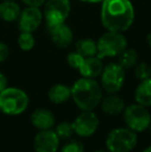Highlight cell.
Returning a JSON list of instances; mask_svg holds the SVG:
<instances>
[{
	"label": "cell",
	"mask_w": 151,
	"mask_h": 152,
	"mask_svg": "<svg viewBox=\"0 0 151 152\" xmlns=\"http://www.w3.org/2000/svg\"><path fill=\"white\" fill-rule=\"evenodd\" d=\"M136 19V10L131 0H103L101 22L106 31L124 33Z\"/></svg>",
	"instance_id": "cell-1"
},
{
	"label": "cell",
	"mask_w": 151,
	"mask_h": 152,
	"mask_svg": "<svg viewBox=\"0 0 151 152\" xmlns=\"http://www.w3.org/2000/svg\"><path fill=\"white\" fill-rule=\"evenodd\" d=\"M71 99L81 111H94L101 102L104 90L96 79L79 78L71 86Z\"/></svg>",
	"instance_id": "cell-2"
},
{
	"label": "cell",
	"mask_w": 151,
	"mask_h": 152,
	"mask_svg": "<svg viewBox=\"0 0 151 152\" xmlns=\"http://www.w3.org/2000/svg\"><path fill=\"white\" fill-rule=\"evenodd\" d=\"M29 96L23 89L7 86L0 92V112L6 116L22 115L29 107Z\"/></svg>",
	"instance_id": "cell-3"
},
{
	"label": "cell",
	"mask_w": 151,
	"mask_h": 152,
	"mask_svg": "<svg viewBox=\"0 0 151 152\" xmlns=\"http://www.w3.org/2000/svg\"><path fill=\"white\" fill-rule=\"evenodd\" d=\"M138 145V134L128 127H115L108 132L105 146L109 152H131Z\"/></svg>",
	"instance_id": "cell-4"
},
{
	"label": "cell",
	"mask_w": 151,
	"mask_h": 152,
	"mask_svg": "<svg viewBox=\"0 0 151 152\" xmlns=\"http://www.w3.org/2000/svg\"><path fill=\"white\" fill-rule=\"evenodd\" d=\"M97 54L99 59L118 57L128 47L127 38L120 32L106 31L96 40Z\"/></svg>",
	"instance_id": "cell-5"
},
{
	"label": "cell",
	"mask_w": 151,
	"mask_h": 152,
	"mask_svg": "<svg viewBox=\"0 0 151 152\" xmlns=\"http://www.w3.org/2000/svg\"><path fill=\"white\" fill-rule=\"evenodd\" d=\"M122 117L125 126L137 134L148 130L151 125V114L148 108L137 102L127 104Z\"/></svg>",
	"instance_id": "cell-6"
},
{
	"label": "cell",
	"mask_w": 151,
	"mask_h": 152,
	"mask_svg": "<svg viewBox=\"0 0 151 152\" xmlns=\"http://www.w3.org/2000/svg\"><path fill=\"white\" fill-rule=\"evenodd\" d=\"M126 78V70L118 62H110L104 66L99 76V84L106 93H118L122 89Z\"/></svg>",
	"instance_id": "cell-7"
},
{
	"label": "cell",
	"mask_w": 151,
	"mask_h": 152,
	"mask_svg": "<svg viewBox=\"0 0 151 152\" xmlns=\"http://www.w3.org/2000/svg\"><path fill=\"white\" fill-rule=\"evenodd\" d=\"M42 8L47 28L63 24L71 15V0H46Z\"/></svg>",
	"instance_id": "cell-8"
},
{
	"label": "cell",
	"mask_w": 151,
	"mask_h": 152,
	"mask_svg": "<svg viewBox=\"0 0 151 152\" xmlns=\"http://www.w3.org/2000/svg\"><path fill=\"white\" fill-rule=\"evenodd\" d=\"M98 116L94 111H81V113L71 121L74 134L80 138H90L99 127Z\"/></svg>",
	"instance_id": "cell-9"
},
{
	"label": "cell",
	"mask_w": 151,
	"mask_h": 152,
	"mask_svg": "<svg viewBox=\"0 0 151 152\" xmlns=\"http://www.w3.org/2000/svg\"><path fill=\"white\" fill-rule=\"evenodd\" d=\"M44 21V14L40 7L26 6L21 10L20 17L18 19V28L20 31L34 32L38 29Z\"/></svg>",
	"instance_id": "cell-10"
},
{
	"label": "cell",
	"mask_w": 151,
	"mask_h": 152,
	"mask_svg": "<svg viewBox=\"0 0 151 152\" xmlns=\"http://www.w3.org/2000/svg\"><path fill=\"white\" fill-rule=\"evenodd\" d=\"M60 142L53 128L38 130L33 139V149L35 152H58Z\"/></svg>",
	"instance_id": "cell-11"
},
{
	"label": "cell",
	"mask_w": 151,
	"mask_h": 152,
	"mask_svg": "<svg viewBox=\"0 0 151 152\" xmlns=\"http://www.w3.org/2000/svg\"><path fill=\"white\" fill-rule=\"evenodd\" d=\"M49 32L52 42L56 47L60 49H66L73 44L74 42V32L73 29L66 24H59L56 26L47 28Z\"/></svg>",
	"instance_id": "cell-12"
},
{
	"label": "cell",
	"mask_w": 151,
	"mask_h": 152,
	"mask_svg": "<svg viewBox=\"0 0 151 152\" xmlns=\"http://www.w3.org/2000/svg\"><path fill=\"white\" fill-rule=\"evenodd\" d=\"M125 107V100L118 93H108L107 95L103 96L99 104L101 110L108 116H118L122 114Z\"/></svg>",
	"instance_id": "cell-13"
},
{
	"label": "cell",
	"mask_w": 151,
	"mask_h": 152,
	"mask_svg": "<svg viewBox=\"0 0 151 152\" xmlns=\"http://www.w3.org/2000/svg\"><path fill=\"white\" fill-rule=\"evenodd\" d=\"M30 122L38 130L51 129L56 124V119L53 112L46 108L35 109L30 116Z\"/></svg>",
	"instance_id": "cell-14"
},
{
	"label": "cell",
	"mask_w": 151,
	"mask_h": 152,
	"mask_svg": "<svg viewBox=\"0 0 151 152\" xmlns=\"http://www.w3.org/2000/svg\"><path fill=\"white\" fill-rule=\"evenodd\" d=\"M104 66L105 65L103 63V60L99 59L97 56L86 57L83 61L82 65L78 69V72L83 78L96 79L99 78L104 69Z\"/></svg>",
	"instance_id": "cell-15"
},
{
	"label": "cell",
	"mask_w": 151,
	"mask_h": 152,
	"mask_svg": "<svg viewBox=\"0 0 151 152\" xmlns=\"http://www.w3.org/2000/svg\"><path fill=\"white\" fill-rule=\"evenodd\" d=\"M20 4L16 1H0V20L5 23L17 22L21 14Z\"/></svg>",
	"instance_id": "cell-16"
},
{
	"label": "cell",
	"mask_w": 151,
	"mask_h": 152,
	"mask_svg": "<svg viewBox=\"0 0 151 152\" xmlns=\"http://www.w3.org/2000/svg\"><path fill=\"white\" fill-rule=\"evenodd\" d=\"M48 98L52 104H64L71 98V87L66 84H62V83L53 85L48 91Z\"/></svg>",
	"instance_id": "cell-17"
},
{
	"label": "cell",
	"mask_w": 151,
	"mask_h": 152,
	"mask_svg": "<svg viewBox=\"0 0 151 152\" xmlns=\"http://www.w3.org/2000/svg\"><path fill=\"white\" fill-rule=\"evenodd\" d=\"M135 102L146 108L151 107V77L145 79L143 81H140L138 86L136 87L135 94Z\"/></svg>",
	"instance_id": "cell-18"
},
{
	"label": "cell",
	"mask_w": 151,
	"mask_h": 152,
	"mask_svg": "<svg viewBox=\"0 0 151 152\" xmlns=\"http://www.w3.org/2000/svg\"><path fill=\"white\" fill-rule=\"evenodd\" d=\"M75 51L81 54L83 57L96 56L97 54V45L96 40L92 38L85 37L77 40L75 44Z\"/></svg>",
	"instance_id": "cell-19"
},
{
	"label": "cell",
	"mask_w": 151,
	"mask_h": 152,
	"mask_svg": "<svg viewBox=\"0 0 151 152\" xmlns=\"http://www.w3.org/2000/svg\"><path fill=\"white\" fill-rule=\"evenodd\" d=\"M118 62L125 70L127 69H131L136 66V64L139 62V53L137 50L133 48H128L127 47L118 57Z\"/></svg>",
	"instance_id": "cell-20"
},
{
	"label": "cell",
	"mask_w": 151,
	"mask_h": 152,
	"mask_svg": "<svg viewBox=\"0 0 151 152\" xmlns=\"http://www.w3.org/2000/svg\"><path fill=\"white\" fill-rule=\"evenodd\" d=\"M18 46L23 52H29L35 47V37L32 32L20 31V34L17 38Z\"/></svg>",
	"instance_id": "cell-21"
},
{
	"label": "cell",
	"mask_w": 151,
	"mask_h": 152,
	"mask_svg": "<svg viewBox=\"0 0 151 152\" xmlns=\"http://www.w3.org/2000/svg\"><path fill=\"white\" fill-rule=\"evenodd\" d=\"M54 130L61 141L69 140V139H71V137L75 134H74L73 126H71V122H69L67 120H63V121L59 122L58 124H55Z\"/></svg>",
	"instance_id": "cell-22"
},
{
	"label": "cell",
	"mask_w": 151,
	"mask_h": 152,
	"mask_svg": "<svg viewBox=\"0 0 151 152\" xmlns=\"http://www.w3.org/2000/svg\"><path fill=\"white\" fill-rule=\"evenodd\" d=\"M133 75L139 81H143L151 77L150 65L146 62H138L133 67Z\"/></svg>",
	"instance_id": "cell-23"
},
{
	"label": "cell",
	"mask_w": 151,
	"mask_h": 152,
	"mask_svg": "<svg viewBox=\"0 0 151 152\" xmlns=\"http://www.w3.org/2000/svg\"><path fill=\"white\" fill-rule=\"evenodd\" d=\"M58 152H85V146L81 141L69 139L59 148Z\"/></svg>",
	"instance_id": "cell-24"
},
{
	"label": "cell",
	"mask_w": 151,
	"mask_h": 152,
	"mask_svg": "<svg viewBox=\"0 0 151 152\" xmlns=\"http://www.w3.org/2000/svg\"><path fill=\"white\" fill-rule=\"evenodd\" d=\"M85 57H83L81 54H79L77 51H71L66 55V63L69 64V67L73 69L78 70L80 66L82 65L83 61H84Z\"/></svg>",
	"instance_id": "cell-25"
},
{
	"label": "cell",
	"mask_w": 151,
	"mask_h": 152,
	"mask_svg": "<svg viewBox=\"0 0 151 152\" xmlns=\"http://www.w3.org/2000/svg\"><path fill=\"white\" fill-rule=\"evenodd\" d=\"M10 50L9 47L6 42L0 40V63H3L4 61L7 60V58L9 57Z\"/></svg>",
	"instance_id": "cell-26"
},
{
	"label": "cell",
	"mask_w": 151,
	"mask_h": 152,
	"mask_svg": "<svg viewBox=\"0 0 151 152\" xmlns=\"http://www.w3.org/2000/svg\"><path fill=\"white\" fill-rule=\"evenodd\" d=\"M23 4L26 6H35V7H42L44 4L46 0H20Z\"/></svg>",
	"instance_id": "cell-27"
},
{
	"label": "cell",
	"mask_w": 151,
	"mask_h": 152,
	"mask_svg": "<svg viewBox=\"0 0 151 152\" xmlns=\"http://www.w3.org/2000/svg\"><path fill=\"white\" fill-rule=\"evenodd\" d=\"M8 86V80L7 77L0 70V92L6 88Z\"/></svg>",
	"instance_id": "cell-28"
},
{
	"label": "cell",
	"mask_w": 151,
	"mask_h": 152,
	"mask_svg": "<svg viewBox=\"0 0 151 152\" xmlns=\"http://www.w3.org/2000/svg\"><path fill=\"white\" fill-rule=\"evenodd\" d=\"M76 1L82 2V3H89V4H97L101 3L103 0H76Z\"/></svg>",
	"instance_id": "cell-29"
},
{
	"label": "cell",
	"mask_w": 151,
	"mask_h": 152,
	"mask_svg": "<svg viewBox=\"0 0 151 152\" xmlns=\"http://www.w3.org/2000/svg\"><path fill=\"white\" fill-rule=\"evenodd\" d=\"M146 42H147L148 47L151 49V32L150 33H148L147 36H146Z\"/></svg>",
	"instance_id": "cell-30"
},
{
	"label": "cell",
	"mask_w": 151,
	"mask_h": 152,
	"mask_svg": "<svg viewBox=\"0 0 151 152\" xmlns=\"http://www.w3.org/2000/svg\"><path fill=\"white\" fill-rule=\"evenodd\" d=\"M142 152H151V145H150V146H148V147H146V148L144 149Z\"/></svg>",
	"instance_id": "cell-31"
},
{
	"label": "cell",
	"mask_w": 151,
	"mask_h": 152,
	"mask_svg": "<svg viewBox=\"0 0 151 152\" xmlns=\"http://www.w3.org/2000/svg\"><path fill=\"white\" fill-rule=\"evenodd\" d=\"M92 152H109L108 150H103V149H98V150H95V151H92Z\"/></svg>",
	"instance_id": "cell-32"
},
{
	"label": "cell",
	"mask_w": 151,
	"mask_h": 152,
	"mask_svg": "<svg viewBox=\"0 0 151 152\" xmlns=\"http://www.w3.org/2000/svg\"><path fill=\"white\" fill-rule=\"evenodd\" d=\"M148 130H149V132H150V134H151V125L149 126V128H148Z\"/></svg>",
	"instance_id": "cell-33"
},
{
	"label": "cell",
	"mask_w": 151,
	"mask_h": 152,
	"mask_svg": "<svg viewBox=\"0 0 151 152\" xmlns=\"http://www.w3.org/2000/svg\"><path fill=\"white\" fill-rule=\"evenodd\" d=\"M1 1H12V0H1Z\"/></svg>",
	"instance_id": "cell-34"
},
{
	"label": "cell",
	"mask_w": 151,
	"mask_h": 152,
	"mask_svg": "<svg viewBox=\"0 0 151 152\" xmlns=\"http://www.w3.org/2000/svg\"><path fill=\"white\" fill-rule=\"evenodd\" d=\"M150 68H151V65H150Z\"/></svg>",
	"instance_id": "cell-35"
}]
</instances>
